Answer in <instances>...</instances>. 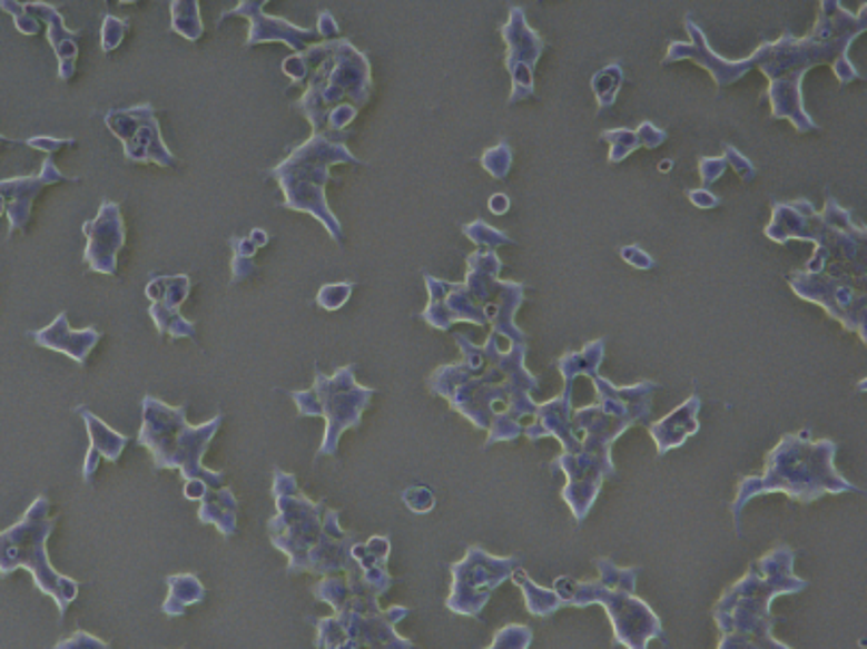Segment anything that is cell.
I'll list each match as a JSON object with an SVG mask.
<instances>
[{"label":"cell","mask_w":867,"mask_h":649,"mask_svg":"<svg viewBox=\"0 0 867 649\" xmlns=\"http://www.w3.org/2000/svg\"><path fill=\"white\" fill-rule=\"evenodd\" d=\"M169 31L189 42H198L205 36V22L200 16V0H171Z\"/></svg>","instance_id":"obj_21"},{"label":"cell","mask_w":867,"mask_h":649,"mask_svg":"<svg viewBox=\"0 0 867 649\" xmlns=\"http://www.w3.org/2000/svg\"><path fill=\"white\" fill-rule=\"evenodd\" d=\"M508 205H510V200H508L503 194H496V196L491 198V212L496 214V216L505 214V212H508Z\"/></svg>","instance_id":"obj_36"},{"label":"cell","mask_w":867,"mask_h":649,"mask_svg":"<svg viewBox=\"0 0 867 649\" xmlns=\"http://www.w3.org/2000/svg\"><path fill=\"white\" fill-rule=\"evenodd\" d=\"M688 196H690V200H692L697 207H701V209H711V207H716V205L720 203L716 196H711V194L705 191V189L688 191Z\"/></svg>","instance_id":"obj_35"},{"label":"cell","mask_w":867,"mask_h":649,"mask_svg":"<svg viewBox=\"0 0 867 649\" xmlns=\"http://www.w3.org/2000/svg\"><path fill=\"white\" fill-rule=\"evenodd\" d=\"M269 0H239L237 7L228 9L221 13L217 20V29L228 20V18H246L249 22V36L246 48L258 46V43L280 42L287 43L293 52L304 50L308 42L317 40L319 33L315 29H304L297 27L289 20L267 16L263 9Z\"/></svg>","instance_id":"obj_13"},{"label":"cell","mask_w":867,"mask_h":649,"mask_svg":"<svg viewBox=\"0 0 867 649\" xmlns=\"http://www.w3.org/2000/svg\"><path fill=\"white\" fill-rule=\"evenodd\" d=\"M304 87L295 109L311 122L313 132L341 135L372 98L370 57L347 38H336Z\"/></svg>","instance_id":"obj_3"},{"label":"cell","mask_w":867,"mask_h":649,"mask_svg":"<svg viewBox=\"0 0 867 649\" xmlns=\"http://www.w3.org/2000/svg\"><path fill=\"white\" fill-rule=\"evenodd\" d=\"M317 33H319V38H324V40H336V38H341V27H338V22L334 20V16H332L331 11H322V13H319Z\"/></svg>","instance_id":"obj_33"},{"label":"cell","mask_w":867,"mask_h":649,"mask_svg":"<svg viewBox=\"0 0 867 649\" xmlns=\"http://www.w3.org/2000/svg\"><path fill=\"white\" fill-rule=\"evenodd\" d=\"M666 137H668L666 130L658 129L651 120H644L636 130L614 129L601 132V139L612 146L610 164H620L638 148H649V150L660 148Z\"/></svg>","instance_id":"obj_19"},{"label":"cell","mask_w":867,"mask_h":649,"mask_svg":"<svg viewBox=\"0 0 867 649\" xmlns=\"http://www.w3.org/2000/svg\"><path fill=\"white\" fill-rule=\"evenodd\" d=\"M699 170H701V178L705 185H711L713 180H718L722 173L727 170V159L720 157V159H701L699 164Z\"/></svg>","instance_id":"obj_31"},{"label":"cell","mask_w":867,"mask_h":649,"mask_svg":"<svg viewBox=\"0 0 867 649\" xmlns=\"http://www.w3.org/2000/svg\"><path fill=\"white\" fill-rule=\"evenodd\" d=\"M230 248H233V283L237 285L248 281L252 274H256L254 257L258 253V246L249 237H233Z\"/></svg>","instance_id":"obj_24"},{"label":"cell","mask_w":867,"mask_h":649,"mask_svg":"<svg viewBox=\"0 0 867 649\" xmlns=\"http://www.w3.org/2000/svg\"><path fill=\"white\" fill-rule=\"evenodd\" d=\"M672 168V161H663V164H660V170H663V173H668Z\"/></svg>","instance_id":"obj_38"},{"label":"cell","mask_w":867,"mask_h":649,"mask_svg":"<svg viewBox=\"0 0 867 649\" xmlns=\"http://www.w3.org/2000/svg\"><path fill=\"white\" fill-rule=\"evenodd\" d=\"M79 176H66L61 173L52 155L46 157L42 173L38 176H20L11 180H0V216L7 214L9 217V235L16 230H27L31 222V209L36 198L42 194L46 187L59 185V183H79Z\"/></svg>","instance_id":"obj_14"},{"label":"cell","mask_w":867,"mask_h":649,"mask_svg":"<svg viewBox=\"0 0 867 649\" xmlns=\"http://www.w3.org/2000/svg\"><path fill=\"white\" fill-rule=\"evenodd\" d=\"M482 166L491 173L493 178H505L512 166V148L508 141H499L495 148H489L482 157Z\"/></svg>","instance_id":"obj_26"},{"label":"cell","mask_w":867,"mask_h":649,"mask_svg":"<svg viewBox=\"0 0 867 649\" xmlns=\"http://www.w3.org/2000/svg\"><path fill=\"white\" fill-rule=\"evenodd\" d=\"M725 159H727V166H731L736 173L740 174V178L750 183L755 178V166L743 157L742 153L736 148V146H725Z\"/></svg>","instance_id":"obj_29"},{"label":"cell","mask_w":867,"mask_h":649,"mask_svg":"<svg viewBox=\"0 0 867 649\" xmlns=\"http://www.w3.org/2000/svg\"><path fill=\"white\" fill-rule=\"evenodd\" d=\"M683 29L690 36V42H670L661 61L663 66L694 61L709 72L718 89L736 86L750 70H759L770 83L766 91L770 118L791 122L800 135L820 130L802 98V79L809 70L828 66L839 86L864 81V75L850 61L848 50L859 36L866 33L867 2L853 13L841 7V0H820L816 24L807 36L796 38L791 31H784L777 42L763 40L743 59L720 57L707 43L705 31L690 13L683 20Z\"/></svg>","instance_id":"obj_1"},{"label":"cell","mask_w":867,"mask_h":649,"mask_svg":"<svg viewBox=\"0 0 867 649\" xmlns=\"http://www.w3.org/2000/svg\"><path fill=\"white\" fill-rule=\"evenodd\" d=\"M198 520L200 523H210L219 530L224 539H230L237 534V513H239V500L230 486H207L203 498L198 500Z\"/></svg>","instance_id":"obj_18"},{"label":"cell","mask_w":867,"mask_h":649,"mask_svg":"<svg viewBox=\"0 0 867 649\" xmlns=\"http://www.w3.org/2000/svg\"><path fill=\"white\" fill-rule=\"evenodd\" d=\"M272 495L278 515L267 523L269 541L276 550L289 557L287 573L331 576L356 571L352 548L358 537L341 528V513L326 502L311 500L297 484V476L280 468L274 470Z\"/></svg>","instance_id":"obj_2"},{"label":"cell","mask_w":867,"mask_h":649,"mask_svg":"<svg viewBox=\"0 0 867 649\" xmlns=\"http://www.w3.org/2000/svg\"><path fill=\"white\" fill-rule=\"evenodd\" d=\"M31 16L38 20L42 18L48 27V42L55 48V55L59 59V79L72 81L77 75V59H79V31H70L63 22L61 11L55 4L48 2H29L24 4Z\"/></svg>","instance_id":"obj_17"},{"label":"cell","mask_w":867,"mask_h":649,"mask_svg":"<svg viewBox=\"0 0 867 649\" xmlns=\"http://www.w3.org/2000/svg\"><path fill=\"white\" fill-rule=\"evenodd\" d=\"M501 40L508 46L503 66L512 79L508 105L536 98V66L546 43L536 29L528 24L523 7H510L508 22L501 27Z\"/></svg>","instance_id":"obj_10"},{"label":"cell","mask_w":867,"mask_h":649,"mask_svg":"<svg viewBox=\"0 0 867 649\" xmlns=\"http://www.w3.org/2000/svg\"><path fill=\"white\" fill-rule=\"evenodd\" d=\"M189 404L169 406L155 395L141 400V429L137 443L152 456L155 472L178 470L183 480L200 478L208 486H221L226 474L205 465L208 448L224 424V415H215L200 426L187 422Z\"/></svg>","instance_id":"obj_4"},{"label":"cell","mask_w":867,"mask_h":649,"mask_svg":"<svg viewBox=\"0 0 867 649\" xmlns=\"http://www.w3.org/2000/svg\"><path fill=\"white\" fill-rule=\"evenodd\" d=\"M130 31V20L116 18L111 13L105 16L102 20V38H100V48L105 55L114 52L120 43L125 42L126 33Z\"/></svg>","instance_id":"obj_25"},{"label":"cell","mask_w":867,"mask_h":649,"mask_svg":"<svg viewBox=\"0 0 867 649\" xmlns=\"http://www.w3.org/2000/svg\"><path fill=\"white\" fill-rule=\"evenodd\" d=\"M29 335L38 346L52 350V352H61V354L70 356L81 367L87 363L93 347L98 346V342L102 340V333L96 326L75 331L68 322L66 311H61L46 328L31 331Z\"/></svg>","instance_id":"obj_15"},{"label":"cell","mask_w":867,"mask_h":649,"mask_svg":"<svg viewBox=\"0 0 867 649\" xmlns=\"http://www.w3.org/2000/svg\"><path fill=\"white\" fill-rule=\"evenodd\" d=\"M408 614V608L395 607L391 610H356L345 608L336 610L332 617L313 619L317 626L315 648L356 649L370 648H411L413 643L397 637L393 626Z\"/></svg>","instance_id":"obj_8"},{"label":"cell","mask_w":867,"mask_h":649,"mask_svg":"<svg viewBox=\"0 0 867 649\" xmlns=\"http://www.w3.org/2000/svg\"><path fill=\"white\" fill-rule=\"evenodd\" d=\"M57 528L50 518V500L38 495L27 513L11 528L0 532V578L11 576L18 569H29L36 587L43 596H50L59 608V617L68 614L70 604L79 598V582L59 573L48 559V539Z\"/></svg>","instance_id":"obj_6"},{"label":"cell","mask_w":867,"mask_h":649,"mask_svg":"<svg viewBox=\"0 0 867 649\" xmlns=\"http://www.w3.org/2000/svg\"><path fill=\"white\" fill-rule=\"evenodd\" d=\"M352 292H354V283H331V285H324L317 292V306L334 313V311H338L341 306L347 304Z\"/></svg>","instance_id":"obj_27"},{"label":"cell","mask_w":867,"mask_h":649,"mask_svg":"<svg viewBox=\"0 0 867 649\" xmlns=\"http://www.w3.org/2000/svg\"><path fill=\"white\" fill-rule=\"evenodd\" d=\"M79 415L83 417L85 426H87V434H89V450H87V456H85L83 470H81V476H83L85 484L91 486L93 484V476L98 474L100 470V461H109V463H118L122 452H125L126 445H128V436L122 433H116L109 424H105L96 413H91L87 406L79 409Z\"/></svg>","instance_id":"obj_16"},{"label":"cell","mask_w":867,"mask_h":649,"mask_svg":"<svg viewBox=\"0 0 867 649\" xmlns=\"http://www.w3.org/2000/svg\"><path fill=\"white\" fill-rule=\"evenodd\" d=\"M87 248L83 260L96 274L116 276L118 255L125 248L126 226L122 209L114 200H105L98 209V216L83 224Z\"/></svg>","instance_id":"obj_12"},{"label":"cell","mask_w":867,"mask_h":649,"mask_svg":"<svg viewBox=\"0 0 867 649\" xmlns=\"http://www.w3.org/2000/svg\"><path fill=\"white\" fill-rule=\"evenodd\" d=\"M105 2H111V0H105ZM122 4H135V2H139V0H120Z\"/></svg>","instance_id":"obj_39"},{"label":"cell","mask_w":867,"mask_h":649,"mask_svg":"<svg viewBox=\"0 0 867 649\" xmlns=\"http://www.w3.org/2000/svg\"><path fill=\"white\" fill-rule=\"evenodd\" d=\"M299 417H322L326 422L319 456H334L341 436L349 429H358L363 413L370 409L375 390L356 383V367L343 365L332 376L315 367V383L311 390L290 391Z\"/></svg>","instance_id":"obj_7"},{"label":"cell","mask_w":867,"mask_h":649,"mask_svg":"<svg viewBox=\"0 0 867 649\" xmlns=\"http://www.w3.org/2000/svg\"><path fill=\"white\" fill-rule=\"evenodd\" d=\"M29 146H33V148H38V150H42V153H46V155H55V153H59L61 148H66V146H77V141L70 137V139H57V137H33V139H29Z\"/></svg>","instance_id":"obj_32"},{"label":"cell","mask_w":867,"mask_h":649,"mask_svg":"<svg viewBox=\"0 0 867 649\" xmlns=\"http://www.w3.org/2000/svg\"><path fill=\"white\" fill-rule=\"evenodd\" d=\"M105 125L122 141L128 161L157 164L167 170L178 168V159L164 141L157 111L150 102H141L128 109H109Z\"/></svg>","instance_id":"obj_9"},{"label":"cell","mask_w":867,"mask_h":649,"mask_svg":"<svg viewBox=\"0 0 867 649\" xmlns=\"http://www.w3.org/2000/svg\"><path fill=\"white\" fill-rule=\"evenodd\" d=\"M208 484L205 482V480H200V478H191V480H185V486H183V495L187 498V500H194V502H198L200 498H203V493H205V489H207Z\"/></svg>","instance_id":"obj_34"},{"label":"cell","mask_w":867,"mask_h":649,"mask_svg":"<svg viewBox=\"0 0 867 649\" xmlns=\"http://www.w3.org/2000/svg\"><path fill=\"white\" fill-rule=\"evenodd\" d=\"M331 46L332 40H324V42L315 43V46H306L304 50L293 52L289 59L283 61V72L289 77L293 86H306L308 77L319 66V61L328 55Z\"/></svg>","instance_id":"obj_22"},{"label":"cell","mask_w":867,"mask_h":649,"mask_svg":"<svg viewBox=\"0 0 867 649\" xmlns=\"http://www.w3.org/2000/svg\"><path fill=\"white\" fill-rule=\"evenodd\" d=\"M191 294V278L189 274H174V276H155L146 285V298L150 301L148 315L157 326V333L169 340H191L198 337L196 322L187 319L180 313V306L187 303Z\"/></svg>","instance_id":"obj_11"},{"label":"cell","mask_w":867,"mask_h":649,"mask_svg":"<svg viewBox=\"0 0 867 649\" xmlns=\"http://www.w3.org/2000/svg\"><path fill=\"white\" fill-rule=\"evenodd\" d=\"M167 598L161 612L167 617H183L185 610L203 604L207 589L196 573H171L166 578Z\"/></svg>","instance_id":"obj_20"},{"label":"cell","mask_w":867,"mask_h":649,"mask_svg":"<svg viewBox=\"0 0 867 649\" xmlns=\"http://www.w3.org/2000/svg\"><path fill=\"white\" fill-rule=\"evenodd\" d=\"M249 239H252L258 248H265V246L269 244V233L263 230V228H254V230L249 233Z\"/></svg>","instance_id":"obj_37"},{"label":"cell","mask_w":867,"mask_h":649,"mask_svg":"<svg viewBox=\"0 0 867 649\" xmlns=\"http://www.w3.org/2000/svg\"><path fill=\"white\" fill-rule=\"evenodd\" d=\"M592 91L599 100V114L608 111L614 107L617 98H619L620 87L624 86V70L617 63H610L605 68H601L594 77H592Z\"/></svg>","instance_id":"obj_23"},{"label":"cell","mask_w":867,"mask_h":649,"mask_svg":"<svg viewBox=\"0 0 867 649\" xmlns=\"http://www.w3.org/2000/svg\"><path fill=\"white\" fill-rule=\"evenodd\" d=\"M404 502H406L408 509H413L416 513H425V511H430L434 507L432 493L427 489H423V486H414V489L404 491Z\"/></svg>","instance_id":"obj_30"},{"label":"cell","mask_w":867,"mask_h":649,"mask_svg":"<svg viewBox=\"0 0 867 649\" xmlns=\"http://www.w3.org/2000/svg\"><path fill=\"white\" fill-rule=\"evenodd\" d=\"M57 649H107L109 643H105L102 639L85 632V630H77L70 639H61L57 646Z\"/></svg>","instance_id":"obj_28"},{"label":"cell","mask_w":867,"mask_h":649,"mask_svg":"<svg viewBox=\"0 0 867 649\" xmlns=\"http://www.w3.org/2000/svg\"><path fill=\"white\" fill-rule=\"evenodd\" d=\"M347 130L341 135L313 132L311 139L290 150L283 164L269 170V176L285 194V203L280 207L315 217L336 244L343 242V226L326 200V185L336 180L331 168L336 164L363 166V161L347 148Z\"/></svg>","instance_id":"obj_5"}]
</instances>
